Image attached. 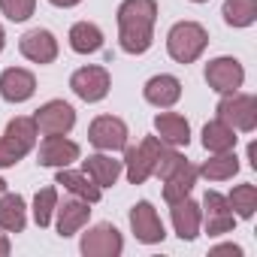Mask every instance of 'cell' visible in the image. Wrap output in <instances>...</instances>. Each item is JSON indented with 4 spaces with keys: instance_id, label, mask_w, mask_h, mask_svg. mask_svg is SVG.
I'll use <instances>...</instances> for the list:
<instances>
[{
    "instance_id": "38",
    "label": "cell",
    "mask_w": 257,
    "mask_h": 257,
    "mask_svg": "<svg viewBox=\"0 0 257 257\" xmlns=\"http://www.w3.org/2000/svg\"><path fill=\"white\" fill-rule=\"evenodd\" d=\"M191 4H206V0H191Z\"/></svg>"
},
{
    "instance_id": "8",
    "label": "cell",
    "mask_w": 257,
    "mask_h": 257,
    "mask_svg": "<svg viewBox=\"0 0 257 257\" xmlns=\"http://www.w3.org/2000/svg\"><path fill=\"white\" fill-rule=\"evenodd\" d=\"M200 215L206 218V233L209 236H221V233H230L236 227V215H233L227 197L218 194V191H206L203 206H200Z\"/></svg>"
},
{
    "instance_id": "16",
    "label": "cell",
    "mask_w": 257,
    "mask_h": 257,
    "mask_svg": "<svg viewBox=\"0 0 257 257\" xmlns=\"http://www.w3.org/2000/svg\"><path fill=\"white\" fill-rule=\"evenodd\" d=\"M88 206H91V203H88V200H79V197L64 200V203L55 206V212H58V233H61L64 239H67V236H76V233L88 224V215H91Z\"/></svg>"
},
{
    "instance_id": "21",
    "label": "cell",
    "mask_w": 257,
    "mask_h": 257,
    "mask_svg": "<svg viewBox=\"0 0 257 257\" xmlns=\"http://www.w3.org/2000/svg\"><path fill=\"white\" fill-rule=\"evenodd\" d=\"M197 179H200L197 167L185 161V164H182L173 176H167V179H164V200H167V203H176V200L191 197V191H194Z\"/></svg>"
},
{
    "instance_id": "34",
    "label": "cell",
    "mask_w": 257,
    "mask_h": 257,
    "mask_svg": "<svg viewBox=\"0 0 257 257\" xmlns=\"http://www.w3.org/2000/svg\"><path fill=\"white\" fill-rule=\"evenodd\" d=\"M52 7H61V10H70V7H79L82 0H49Z\"/></svg>"
},
{
    "instance_id": "12",
    "label": "cell",
    "mask_w": 257,
    "mask_h": 257,
    "mask_svg": "<svg viewBox=\"0 0 257 257\" xmlns=\"http://www.w3.org/2000/svg\"><path fill=\"white\" fill-rule=\"evenodd\" d=\"M19 52L34 64H52L58 58V40L46 28H34L19 40Z\"/></svg>"
},
{
    "instance_id": "23",
    "label": "cell",
    "mask_w": 257,
    "mask_h": 257,
    "mask_svg": "<svg viewBox=\"0 0 257 257\" xmlns=\"http://www.w3.org/2000/svg\"><path fill=\"white\" fill-rule=\"evenodd\" d=\"M70 49L76 55H94L103 49V31L91 22H76L70 28Z\"/></svg>"
},
{
    "instance_id": "1",
    "label": "cell",
    "mask_w": 257,
    "mask_h": 257,
    "mask_svg": "<svg viewBox=\"0 0 257 257\" xmlns=\"http://www.w3.org/2000/svg\"><path fill=\"white\" fill-rule=\"evenodd\" d=\"M158 0H124L118 7V43L127 55H146L155 43Z\"/></svg>"
},
{
    "instance_id": "28",
    "label": "cell",
    "mask_w": 257,
    "mask_h": 257,
    "mask_svg": "<svg viewBox=\"0 0 257 257\" xmlns=\"http://www.w3.org/2000/svg\"><path fill=\"white\" fill-rule=\"evenodd\" d=\"M55 206H58V191L55 188H43L34 197V221L40 227H49L52 224V215H55Z\"/></svg>"
},
{
    "instance_id": "32",
    "label": "cell",
    "mask_w": 257,
    "mask_h": 257,
    "mask_svg": "<svg viewBox=\"0 0 257 257\" xmlns=\"http://www.w3.org/2000/svg\"><path fill=\"white\" fill-rule=\"evenodd\" d=\"M182 164H185V158H182L176 149H164V155H161V161H158V167H155V176L164 182V179H167V176H173Z\"/></svg>"
},
{
    "instance_id": "26",
    "label": "cell",
    "mask_w": 257,
    "mask_h": 257,
    "mask_svg": "<svg viewBox=\"0 0 257 257\" xmlns=\"http://www.w3.org/2000/svg\"><path fill=\"white\" fill-rule=\"evenodd\" d=\"M221 16L230 28H248L257 19V0H224Z\"/></svg>"
},
{
    "instance_id": "30",
    "label": "cell",
    "mask_w": 257,
    "mask_h": 257,
    "mask_svg": "<svg viewBox=\"0 0 257 257\" xmlns=\"http://www.w3.org/2000/svg\"><path fill=\"white\" fill-rule=\"evenodd\" d=\"M31 149L25 146V143H19V140H13V137H0V170H7V167H16L25 155H28Z\"/></svg>"
},
{
    "instance_id": "10",
    "label": "cell",
    "mask_w": 257,
    "mask_h": 257,
    "mask_svg": "<svg viewBox=\"0 0 257 257\" xmlns=\"http://www.w3.org/2000/svg\"><path fill=\"white\" fill-rule=\"evenodd\" d=\"M70 88L79 100L85 103H100L106 94H109V73L103 67H82L73 73L70 79Z\"/></svg>"
},
{
    "instance_id": "5",
    "label": "cell",
    "mask_w": 257,
    "mask_h": 257,
    "mask_svg": "<svg viewBox=\"0 0 257 257\" xmlns=\"http://www.w3.org/2000/svg\"><path fill=\"white\" fill-rule=\"evenodd\" d=\"M34 121H37V131L46 134V137H58V134L67 137L73 131V124H76V109L70 103H64V100H49V103H43L37 109Z\"/></svg>"
},
{
    "instance_id": "13",
    "label": "cell",
    "mask_w": 257,
    "mask_h": 257,
    "mask_svg": "<svg viewBox=\"0 0 257 257\" xmlns=\"http://www.w3.org/2000/svg\"><path fill=\"white\" fill-rule=\"evenodd\" d=\"M34 91H37V79L31 70L10 67L0 73V94H4L7 103H25L34 97Z\"/></svg>"
},
{
    "instance_id": "27",
    "label": "cell",
    "mask_w": 257,
    "mask_h": 257,
    "mask_svg": "<svg viewBox=\"0 0 257 257\" xmlns=\"http://www.w3.org/2000/svg\"><path fill=\"white\" fill-rule=\"evenodd\" d=\"M227 203H230L233 215H239V218H254V212H257V188H254V185H236V188L230 191Z\"/></svg>"
},
{
    "instance_id": "7",
    "label": "cell",
    "mask_w": 257,
    "mask_h": 257,
    "mask_svg": "<svg viewBox=\"0 0 257 257\" xmlns=\"http://www.w3.org/2000/svg\"><path fill=\"white\" fill-rule=\"evenodd\" d=\"M79 248H82L85 257H118L124 251V239H121L118 227H112V224H94L82 236Z\"/></svg>"
},
{
    "instance_id": "15",
    "label": "cell",
    "mask_w": 257,
    "mask_h": 257,
    "mask_svg": "<svg viewBox=\"0 0 257 257\" xmlns=\"http://www.w3.org/2000/svg\"><path fill=\"white\" fill-rule=\"evenodd\" d=\"M155 134H158V140H161L164 146L182 149V146L191 143V124H188L185 115H179V112H161V115L155 118Z\"/></svg>"
},
{
    "instance_id": "3",
    "label": "cell",
    "mask_w": 257,
    "mask_h": 257,
    "mask_svg": "<svg viewBox=\"0 0 257 257\" xmlns=\"http://www.w3.org/2000/svg\"><path fill=\"white\" fill-rule=\"evenodd\" d=\"M164 143L158 140V137H146L137 149H127L124 152V170H127V182L131 185H143L146 179H152L155 176V167H158V161H161V155H164Z\"/></svg>"
},
{
    "instance_id": "11",
    "label": "cell",
    "mask_w": 257,
    "mask_h": 257,
    "mask_svg": "<svg viewBox=\"0 0 257 257\" xmlns=\"http://www.w3.org/2000/svg\"><path fill=\"white\" fill-rule=\"evenodd\" d=\"M131 230H134V236H137L140 242H146V245H158V242H164V236H167L164 221L158 218V212H155V206H152L149 200H143V203H137V206L131 209Z\"/></svg>"
},
{
    "instance_id": "29",
    "label": "cell",
    "mask_w": 257,
    "mask_h": 257,
    "mask_svg": "<svg viewBox=\"0 0 257 257\" xmlns=\"http://www.w3.org/2000/svg\"><path fill=\"white\" fill-rule=\"evenodd\" d=\"M7 137H13V140L25 143L28 149H34V146H37V137H40V131H37V121H34V118H25V115L13 118V121L7 124Z\"/></svg>"
},
{
    "instance_id": "4",
    "label": "cell",
    "mask_w": 257,
    "mask_h": 257,
    "mask_svg": "<svg viewBox=\"0 0 257 257\" xmlns=\"http://www.w3.org/2000/svg\"><path fill=\"white\" fill-rule=\"evenodd\" d=\"M218 118L224 124H230L233 131H242V134H251L257 127V97L254 94H239V91H230L218 100Z\"/></svg>"
},
{
    "instance_id": "17",
    "label": "cell",
    "mask_w": 257,
    "mask_h": 257,
    "mask_svg": "<svg viewBox=\"0 0 257 257\" xmlns=\"http://www.w3.org/2000/svg\"><path fill=\"white\" fill-rule=\"evenodd\" d=\"M143 94H146V100H149L152 106H158V109H170V106L179 103V97H182V82H179L176 76L161 73V76H152V79L146 82Z\"/></svg>"
},
{
    "instance_id": "14",
    "label": "cell",
    "mask_w": 257,
    "mask_h": 257,
    "mask_svg": "<svg viewBox=\"0 0 257 257\" xmlns=\"http://www.w3.org/2000/svg\"><path fill=\"white\" fill-rule=\"evenodd\" d=\"M37 158H40V161H37L40 167H55V170H61V167H70L73 161H79V146H76L73 140H67L64 134L46 137Z\"/></svg>"
},
{
    "instance_id": "31",
    "label": "cell",
    "mask_w": 257,
    "mask_h": 257,
    "mask_svg": "<svg viewBox=\"0 0 257 257\" xmlns=\"http://www.w3.org/2000/svg\"><path fill=\"white\" fill-rule=\"evenodd\" d=\"M37 10V0H0V13L10 22H28Z\"/></svg>"
},
{
    "instance_id": "36",
    "label": "cell",
    "mask_w": 257,
    "mask_h": 257,
    "mask_svg": "<svg viewBox=\"0 0 257 257\" xmlns=\"http://www.w3.org/2000/svg\"><path fill=\"white\" fill-rule=\"evenodd\" d=\"M4 46H7V34H4V28H0V52H4Z\"/></svg>"
},
{
    "instance_id": "2",
    "label": "cell",
    "mask_w": 257,
    "mask_h": 257,
    "mask_svg": "<svg viewBox=\"0 0 257 257\" xmlns=\"http://www.w3.org/2000/svg\"><path fill=\"white\" fill-rule=\"evenodd\" d=\"M206 46H209V34L197 22H179L167 34V52L179 64H194L206 52Z\"/></svg>"
},
{
    "instance_id": "35",
    "label": "cell",
    "mask_w": 257,
    "mask_h": 257,
    "mask_svg": "<svg viewBox=\"0 0 257 257\" xmlns=\"http://www.w3.org/2000/svg\"><path fill=\"white\" fill-rule=\"evenodd\" d=\"M10 248H13V245H10V239L0 233V257H7V254H10Z\"/></svg>"
},
{
    "instance_id": "6",
    "label": "cell",
    "mask_w": 257,
    "mask_h": 257,
    "mask_svg": "<svg viewBox=\"0 0 257 257\" xmlns=\"http://www.w3.org/2000/svg\"><path fill=\"white\" fill-rule=\"evenodd\" d=\"M88 140L100 152H121L127 149V124L115 115H100L88 127Z\"/></svg>"
},
{
    "instance_id": "20",
    "label": "cell",
    "mask_w": 257,
    "mask_h": 257,
    "mask_svg": "<svg viewBox=\"0 0 257 257\" xmlns=\"http://www.w3.org/2000/svg\"><path fill=\"white\" fill-rule=\"evenodd\" d=\"M55 185H64L73 197L88 200V203H100V197H103V188H97L85 173H76V170H67V167H61V170H58Z\"/></svg>"
},
{
    "instance_id": "24",
    "label": "cell",
    "mask_w": 257,
    "mask_h": 257,
    "mask_svg": "<svg viewBox=\"0 0 257 257\" xmlns=\"http://www.w3.org/2000/svg\"><path fill=\"white\" fill-rule=\"evenodd\" d=\"M236 131L230 124H224L221 118H215V121H209L206 127H203V146H206V152H212V155H218V152H233L236 149Z\"/></svg>"
},
{
    "instance_id": "33",
    "label": "cell",
    "mask_w": 257,
    "mask_h": 257,
    "mask_svg": "<svg viewBox=\"0 0 257 257\" xmlns=\"http://www.w3.org/2000/svg\"><path fill=\"white\" fill-rule=\"evenodd\" d=\"M212 254H242V248L239 245H218V248H212Z\"/></svg>"
},
{
    "instance_id": "19",
    "label": "cell",
    "mask_w": 257,
    "mask_h": 257,
    "mask_svg": "<svg viewBox=\"0 0 257 257\" xmlns=\"http://www.w3.org/2000/svg\"><path fill=\"white\" fill-rule=\"evenodd\" d=\"M82 173L97 185V188H112L121 176V161H112L109 155H88L82 161Z\"/></svg>"
},
{
    "instance_id": "25",
    "label": "cell",
    "mask_w": 257,
    "mask_h": 257,
    "mask_svg": "<svg viewBox=\"0 0 257 257\" xmlns=\"http://www.w3.org/2000/svg\"><path fill=\"white\" fill-rule=\"evenodd\" d=\"M200 176H206L209 182H224V179H233L239 173V158L233 152H218L215 158H209L203 167H197Z\"/></svg>"
},
{
    "instance_id": "18",
    "label": "cell",
    "mask_w": 257,
    "mask_h": 257,
    "mask_svg": "<svg viewBox=\"0 0 257 257\" xmlns=\"http://www.w3.org/2000/svg\"><path fill=\"white\" fill-rule=\"evenodd\" d=\"M170 206H173V227H176L179 239H185V242H194V239H197V233H200V224H203L200 206H197L191 197H185V200H176V203H170Z\"/></svg>"
},
{
    "instance_id": "37",
    "label": "cell",
    "mask_w": 257,
    "mask_h": 257,
    "mask_svg": "<svg viewBox=\"0 0 257 257\" xmlns=\"http://www.w3.org/2000/svg\"><path fill=\"white\" fill-rule=\"evenodd\" d=\"M4 191H7V182H4V179H0V194H4Z\"/></svg>"
},
{
    "instance_id": "22",
    "label": "cell",
    "mask_w": 257,
    "mask_h": 257,
    "mask_svg": "<svg viewBox=\"0 0 257 257\" xmlns=\"http://www.w3.org/2000/svg\"><path fill=\"white\" fill-rule=\"evenodd\" d=\"M25 224H28L25 197H19V194H4V197H0V230H7V233H22Z\"/></svg>"
},
{
    "instance_id": "9",
    "label": "cell",
    "mask_w": 257,
    "mask_h": 257,
    "mask_svg": "<svg viewBox=\"0 0 257 257\" xmlns=\"http://www.w3.org/2000/svg\"><path fill=\"white\" fill-rule=\"evenodd\" d=\"M206 82L212 91L218 94H230V91H239L242 82H245V70L236 58H215L206 64Z\"/></svg>"
}]
</instances>
